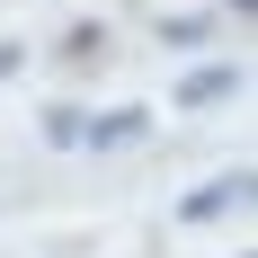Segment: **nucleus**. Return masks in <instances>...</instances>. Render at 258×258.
Instances as JSON below:
<instances>
[{"label": "nucleus", "instance_id": "f257e3e1", "mask_svg": "<svg viewBox=\"0 0 258 258\" xmlns=\"http://www.w3.org/2000/svg\"><path fill=\"white\" fill-rule=\"evenodd\" d=\"M232 205H249V169H223V178H205V187L178 205V223H214V214H232Z\"/></svg>", "mask_w": 258, "mask_h": 258}, {"label": "nucleus", "instance_id": "f03ea898", "mask_svg": "<svg viewBox=\"0 0 258 258\" xmlns=\"http://www.w3.org/2000/svg\"><path fill=\"white\" fill-rule=\"evenodd\" d=\"M223 98H240V62H205L178 80V107H223Z\"/></svg>", "mask_w": 258, "mask_h": 258}, {"label": "nucleus", "instance_id": "7ed1b4c3", "mask_svg": "<svg viewBox=\"0 0 258 258\" xmlns=\"http://www.w3.org/2000/svg\"><path fill=\"white\" fill-rule=\"evenodd\" d=\"M143 125H152L143 107H116V116H98V125H80V143H89V152H116V143H134Z\"/></svg>", "mask_w": 258, "mask_h": 258}, {"label": "nucleus", "instance_id": "20e7f679", "mask_svg": "<svg viewBox=\"0 0 258 258\" xmlns=\"http://www.w3.org/2000/svg\"><path fill=\"white\" fill-rule=\"evenodd\" d=\"M80 125H89L80 107H45V143H62V152H72V143H80Z\"/></svg>", "mask_w": 258, "mask_h": 258}, {"label": "nucleus", "instance_id": "39448f33", "mask_svg": "<svg viewBox=\"0 0 258 258\" xmlns=\"http://www.w3.org/2000/svg\"><path fill=\"white\" fill-rule=\"evenodd\" d=\"M98 45H107L98 27H72V36H62V62H98Z\"/></svg>", "mask_w": 258, "mask_h": 258}, {"label": "nucleus", "instance_id": "423d86ee", "mask_svg": "<svg viewBox=\"0 0 258 258\" xmlns=\"http://www.w3.org/2000/svg\"><path fill=\"white\" fill-rule=\"evenodd\" d=\"M249 9H258V0H232V18H249Z\"/></svg>", "mask_w": 258, "mask_h": 258}]
</instances>
